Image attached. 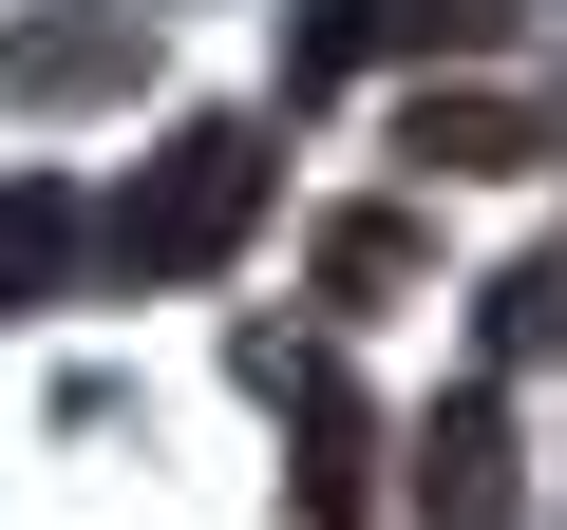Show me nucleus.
<instances>
[{"mask_svg": "<svg viewBox=\"0 0 567 530\" xmlns=\"http://www.w3.org/2000/svg\"><path fill=\"white\" fill-rule=\"evenodd\" d=\"M265 227V133L246 114H189L114 208H95V265H133V285H208V265H246Z\"/></svg>", "mask_w": 567, "mask_h": 530, "instance_id": "1", "label": "nucleus"}, {"mask_svg": "<svg viewBox=\"0 0 567 530\" xmlns=\"http://www.w3.org/2000/svg\"><path fill=\"white\" fill-rule=\"evenodd\" d=\"M152 20L133 0H39V20H0V95L20 114H95V95H152Z\"/></svg>", "mask_w": 567, "mask_h": 530, "instance_id": "2", "label": "nucleus"}, {"mask_svg": "<svg viewBox=\"0 0 567 530\" xmlns=\"http://www.w3.org/2000/svg\"><path fill=\"white\" fill-rule=\"evenodd\" d=\"M473 39H511V0H284V77L303 95L379 77V58H473Z\"/></svg>", "mask_w": 567, "mask_h": 530, "instance_id": "3", "label": "nucleus"}, {"mask_svg": "<svg viewBox=\"0 0 567 530\" xmlns=\"http://www.w3.org/2000/svg\"><path fill=\"white\" fill-rule=\"evenodd\" d=\"M246 379L284 398V455H303V530H360V473H379V436H360V379H341V360H303V342H265Z\"/></svg>", "mask_w": 567, "mask_h": 530, "instance_id": "4", "label": "nucleus"}, {"mask_svg": "<svg viewBox=\"0 0 567 530\" xmlns=\"http://www.w3.org/2000/svg\"><path fill=\"white\" fill-rule=\"evenodd\" d=\"M548 114L529 95H416V171H529Z\"/></svg>", "mask_w": 567, "mask_h": 530, "instance_id": "5", "label": "nucleus"}, {"mask_svg": "<svg viewBox=\"0 0 567 530\" xmlns=\"http://www.w3.org/2000/svg\"><path fill=\"white\" fill-rule=\"evenodd\" d=\"M76 227H95L76 190H0V304H58V285H76V265H95Z\"/></svg>", "mask_w": 567, "mask_h": 530, "instance_id": "6", "label": "nucleus"}, {"mask_svg": "<svg viewBox=\"0 0 567 530\" xmlns=\"http://www.w3.org/2000/svg\"><path fill=\"white\" fill-rule=\"evenodd\" d=\"M416 285V227L398 208H341V246H322V304H398Z\"/></svg>", "mask_w": 567, "mask_h": 530, "instance_id": "7", "label": "nucleus"}, {"mask_svg": "<svg viewBox=\"0 0 567 530\" xmlns=\"http://www.w3.org/2000/svg\"><path fill=\"white\" fill-rule=\"evenodd\" d=\"M435 511H511V436L492 417H435Z\"/></svg>", "mask_w": 567, "mask_h": 530, "instance_id": "8", "label": "nucleus"}]
</instances>
